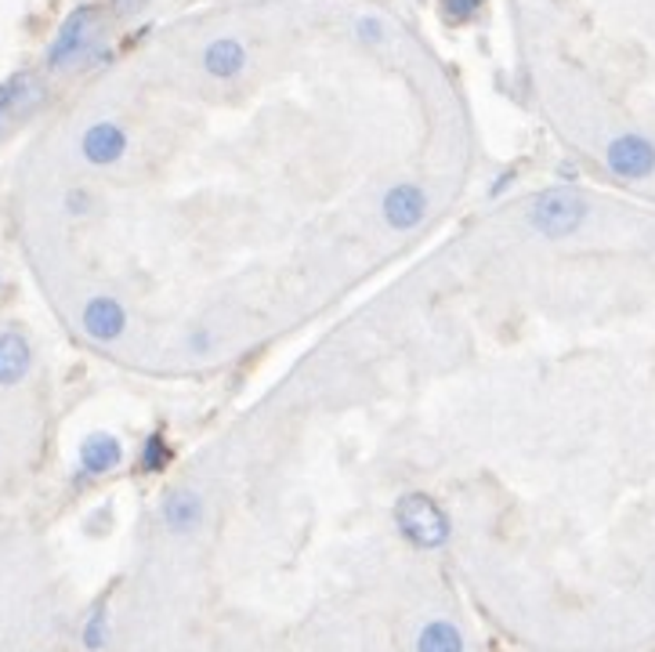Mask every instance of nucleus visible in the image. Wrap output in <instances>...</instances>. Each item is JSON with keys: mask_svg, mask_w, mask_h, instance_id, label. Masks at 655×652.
<instances>
[{"mask_svg": "<svg viewBox=\"0 0 655 652\" xmlns=\"http://www.w3.org/2000/svg\"><path fill=\"white\" fill-rule=\"evenodd\" d=\"M417 652H463V634L457 623L431 620L417 634Z\"/></svg>", "mask_w": 655, "mask_h": 652, "instance_id": "f8f14e48", "label": "nucleus"}, {"mask_svg": "<svg viewBox=\"0 0 655 652\" xmlns=\"http://www.w3.org/2000/svg\"><path fill=\"white\" fill-rule=\"evenodd\" d=\"M395 526L420 551H434L449 541V515L428 493H405L395 500Z\"/></svg>", "mask_w": 655, "mask_h": 652, "instance_id": "f257e3e1", "label": "nucleus"}, {"mask_svg": "<svg viewBox=\"0 0 655 652\" xmlns=\"http://www.w3.org/2000/svg\"><path fill=\"white\" fill-rule=\"evenodd\" d=\"M243 66H246V48L236 37H217L207 43V51H203V69H207L214 80L239 77Z\"/></svg>", "mask_w": 655, "mask_h": 652, "instance_id": "6e6552de", "label": "nucleus"}, {"mask_svg": "<svg viewBox=\"0 0 655 652\" xmlns=\"http://www.w3.org/2000/svg\"><path fill=\"white\" fill-rule=\"evenodd\" d=\"M29 370V341L22 333L4 330L0 333V385L22 381Z\"/></svg>", "mask_w": 655, "mask_h": 652, "instance_id": "9b49d317", "label": "nucleus"}, {"mask_svg": "<svg viewBox=\"0 0 655 652\" xmlns=\"http://www.w3.org/2000/svg\"><path fill=\"white\" fill-rule=\"evenodd\" d=\"M486 0H442V14H446V22H471L478 11H482Z\"/></svg>", "mask_w": 655, "mask_h": 652, "instance_id": "2eb2a0df", "label": "nucleus"}, {"mask_svg": "<svg viewBox=\"0 0 655 652\" xmlns=\"http://www.w3.org/2000/svg\"><path fill=\"white\" fill-rule=\"evenodd\" d=\"M80 638H84V649H87V652H101V649L109 645V613H106V609L98 605L95 613L87 616Z\"/></svg>", "mask_w": 655, "mask_h": 652, "instance_id": "ddd939ff", "label": "nucleus"}, {"mask_svg": "<svg viewBox=\"0 0 655 652\" xmlns=\"http://www.w3.org/2000/svg\"><path fill=\"white\" fill-rule=\"evenodd\" d=\"M384 222L395 228V232H410L417 228L420 222H424V211H428V200L424 193H420L417 185L410 182H399V185H391L388 193H384Z\"/></svg>", "mask_w": 655, "mask_h": 652, "instance_id": "39448f33", "label": "nucleus"}, {"mask_svg": "<svg viewBox=\"0 0 655 652\" xmlns=\"http://www.w3.org/2000/svg\"><path fill=\"white\" fill-rule=\"evenodd\" d=\"M605 164L619 178L642 182L655 171V142H648L645 135H634V130L630 135H616L605 149Z\"/></svg>", "mask_w": 655, "mask_h": 652, "instance_id": "20e7f679", "label": "nucleus"}, {"mask_svg": "<svg viewBox=\"0 0 655 652\" xmlns=\"http://www.w3.org/2000/svg\"><path fill=\"white\" fill-rule=\"evenodd\" d=\"M80 323L87 330V338H95V341H116L124 333V327H127V312H124V304L116 301V298H91V301L84 304Z\"/></svg>", "mask_w": 655, "mask_h": 652, "instance_id": "0eeeda50", "label": "nucleus"}, {"mask_svg": "<svg viewBox=\"0 0 655 652\" xmlns=\"http://www.w3.org/2000/svg\"><path fill=\"white\" fill-rule=\"evenodd\" d=\"M87 203H91V196H87V193H69V196H66V207H69L72 214H84V211H87Z\"/></svg>", "mask_w": 655, "mask_h": 652, "instance_id": "f3484780", "label": "nucleus"}, {"mask_svg": "<svg viewBox=\"0 0 655 652\" xmlns=\"http://www.w3.org/2000/svg\"><path fill=\"white\" fill-rule=\"evenodd\" d=\"M587 222V203L573 188H550L532 200L529 225L540 232L544 240H569Z\"/></svg>", "mask_w": 655, "mask_h": 652, "instance_id": "f03ea898", "label": "nucleus"}, {"mask_svg": "<svg viewBox=\"0 0 655 652\" xmlns=\"http://www.w3.org/2000/svg\"><path fill=\"white\" fill-rule=\"evenodd\" d=\"M138 464H141V471H164L167 468V464H170V446H167L164 435H149V439H145Z\"/></svg>", "mask_w": 655, "mask_h": 652, "instance_id": "4468645a", "label": "nucleus"}, {"mask_svg": "<svg viewBox=\"0 0 655 652\" xmlns=\"http://www.w3.org/2000/svg\"><path fill=\"white\" fill-rule=\"evenodd\" d=\"M80 153H84L87 164L109 167V164H116V159L127 153V130L120 124H113V120H98V124H91L84 130Z\"/></svg>", "mask_w": 655, "mask_h": 652, "instance_id": "423d86ee", "label": "nucleus"}, {"mask_svg": "<svg viewBox=\"0 0 655 652\" xmlns=\"http://www.w3.org/2000/svg\"><path fill=\"white\" fill-rule=\"evenodd\" d=\"M0 130H4V113H0Z\"/></svg>", "mask_w": 655, "mask_h": 652, "instance_id": "6ab92c4d", "label": "nucleus"}, {"mask_svg": "<svg viewBox=\"0 0 655 652\" xmlns=\"http://www.w3.org/2000/svg\"><path fill=\"white\" fill-rule=\"evenodd\" d=\"M109 4H113L116 11H135V8L145 4V0H109Z\"/></svg>", "mask_w": 655, "mask_h": 652, "instance_id": "a211bd4d", "label": "nucleus"}, {"mask_svg": "<svg viewBox=\"0 0 655 652\" xmlns=\"http://www.w3.org/2000/svg\"><path fill=\"white\" fill-rule=\"evenodd\" d=\"M355 33H359V40H366V43H381L384 26H381V19H373V14H362V19L355 22Z\"/></svg>", "mask_w": 655, "mask_h": 652, "instance_id": "dca6fc26", "label": "nucleus"}, {"mask_svg": "<svg viewBox=\"0 0 655 652\" xmlns=\"http://www.w3.org/2000/svg\"><path fill=\"white\" fill-rule=\"evenodd\" d=\"M95 29H98V8L95 4H84L77 11H69V19L58 26V33L48 48V69H69L72 62H80V58L91 55L95 48Z\"/></svg>", "mask_w": 655, "mask_h": 652, "instance_id": "7ed1b4c3", "label": "nucleus"}, {"mask_svg": "<svg viewBox=\"0 0 655 652\" xmlns=\"http://www.w3.org/2000/svg\"><path fill=\"white\" fill-rule=\"evenodd\" d=\"M120 460H124V446L116 435L98 431V435H87V439L80 442V471H87V475H106Z\"/></svg>", "mask_w": 655, "mask_h": 652, "instance_id": "1a4fd4ad", "label": "nucleus"}, {"mask_svg": "<svg viewBox=\"0 0 655 652\" xmlns=\"http://www.w3.org/2000/svg\"><path fill=\"white\" fill-rule=\"evenodd\" d=\"M164 522L174 533H193L203 522V500L188 489H174L164 500Z\"/></svg>", "mask_w": 655, "mask_h": 652, "instance_id": "9d476101", "label": "nucleus"}]
</instances>
